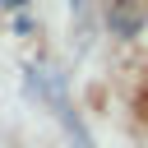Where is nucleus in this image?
<instances>
[{"mask_svg": "<svg viewBox=\"0 0 148 148\" xmlns=\"http://www.w3.org/2000/svg\"><path fill=\"white\" fill-rule=\"evenodd\" d=\"M74 5H83V0H74Z\"/></svg>", "mask_w": 148, "mask_h": 148, "instance_id": "f257e3e1", "label": "nucleus"}]
</instances>
